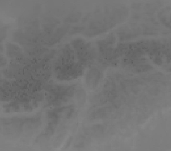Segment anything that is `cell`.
<instances>
[{"instance_id": "obj_1", "label": "cell", "mask_w": 171, "mask_h": 151, "mask_svg": "<svg viewBox=\"0 0 171 151\" xmlns=\"http://www.w3.org/2000/svg\"><path fill=\"white\" fill-rule=\"evenodd\" d=\"M8 50L9 51L8 54H9V55H11L12 56H17L20 53V50L18 47L13 45H10L8 47Z\"/></svg>"}]
</instances>
